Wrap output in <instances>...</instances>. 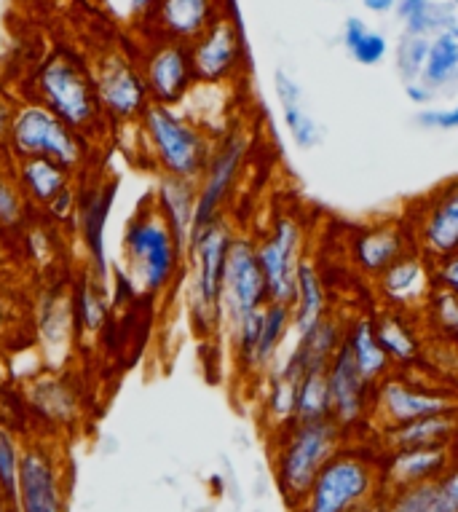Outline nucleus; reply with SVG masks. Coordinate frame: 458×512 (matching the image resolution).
Wrapping results in <instances>:
<instances>
[{
    "label": "nucleus",
    "instance_id": "1",
    "mask_svg": "<svg viewBox=\"0 0 458 512\" xmlns=\"http://www.w3.org/2000/svg\"><path fill=\"white\" fill-rule=\"evenodd\" d=\"M121 255L124 279L134 293L145 298L167 295L185 274V244L161 218L150 196L126 218Z\"/></svg>",
    "mask_w": 458,
    "mask_h": 512
},
{
    "label": "nucleus",
    "instance_id": "2",
    "mask_svg": "<svg viewBox=\"0 0 458 512\" xmlns=\"http://www.w3.org/2000/svg\"><path fill=\"white\" fill-rule=\"evenodd\" d=\"M30 86V100L41 102L43 108H49L92 145L108 135L110 121L102 113L100 97L94 89L92 65L75 51H51L38 65Z\"/></svg>",
    "mask_w": 458,
    "mask_h": 512
},
{
    "label": "nucleus",
    "instance_id": "3",
    "mask_svg": "<svg viewBox=\"0 0 458 512\" xmlns=\"http://www.w3.org/2000/svg\"><path fill=\"white\" fill-rule=\"evenodd\" d=\"M349 440L351 437L333 419L290 421L282 429L271 432L274 480L290 510H295L306 499L322 467Z\"/></svg>",
    "mask_w": 458,
    "mask_h": 512
},
{
    "label": "nucleus",
    "instance_id": "4",
    "mask_svg": "<svg viewBox=\"0 0 458 512\" xmlns=\"http://www.w3.org/2000/svg\"><path fill=\"white\" fill-rule=\"evenodd\" d=\"M239 234L234 223L220 218L212 226L191 234L185 247V279H188V319L199 338L223 333V282L228 252Z\"/></svg>",
    "mask_w": 458,
    "mask_h": 512
},
{
    "label": "nucleus",
    "instance_id": "5",
    "mask_svg": "<svg viewBox=\"0 0 458 512\" xmlns=\"http://www.w3.org/2000/svg\"><path fill=\"white\" fill-rule=\"evenodd\" d=\"M137 126L142 151L148 153V161L159 169V175L199 183L215 148V132L209 126L185 116L183 110L153 102Z\"/></svg>",
    "mask_w": 458,
    "mask_h": 512
},
{
    "label": "nucleus",
    "instance_id": "6",
    "mask_svg": "<svg viewBox=\"0 0 458 512\" xmlns=\"http://www.w3.org/2000/svg\"><path fill=\"white\" fill-rule=\"evenodd\" d=\"M384 494L381 451L351 445V440L322 467L306 499L292 512H351L367 499Z\"/></svg>",
    "mask_w": 458,
    "mask_h": 512
},
{
    "label": "nucleus",
    "instance_id": "7",
    "mask_svg": "<svg viewBox=\"0 0 458 512\" xmlns=\"http://www.w3.org/2000/svg\"><path fill=\"white\" fill-rule=\"evenodd\" d=\"M9 159H49L73 172H84L89 164L92 143L73 132L70 126L43 108L41 102L27 100L19 102L14 113L9 137Z\"/></svg>",
    "mask_w": 458,
    "mask_h": 512
},
{
    "label": "nucleus",
    "instance_id": "8",
    "mask_svg": "<svg viewBox=\"0 0 458 512\" xmlns=\"http://www.w3.org/2000/svg\"><path fill=\"white\" fill-rule=\"evenodd\" d=\"M252 156V135L242 124H231L215 135V148L207 161L204 175L196 183V218L193 231L212 226L220 218H228L225 210L234 199L239 180Z\"/></svg>",
    "mask_w": 458,
    "mask_h": 512
},
{
    "label": "nucleus",
    "instance_id": "9",
    "mask_svg": "<svg viewBox=\"0 0 458 512\" xmlns=\"http://www.w3.org/2000/svg\"><path fill=\"white\" fill-rule=\"evenodd\" d=\"M450 411H458L456 392L402 370H392L373 389V424L378 429Z\"/></svg>",
    "mask_w": 458,
    "mask_h": 512
},
{
    "label": "nucleus",
    "instance_id": "10",
    "mask_svg": "<svg viewBox=\"0 0 458 512\" xmlns=\"http://www.w3.org/2000/svg\"><path fill=\"white\" fill-rule=\"evenodd\" d=\"M258 263L266 277L268 298L290 303L295 293V279L306 258V228L295 212H279L268 228L255 239Z\"/></svg>",
    "mask_w": 458,
    "mask_h": 512
},
{
    "label": "nucleus",
    "instance_id": "11",
    "mask_svg": "<svg viewBox=\"0 0 458 512\" xmlns=\"http://www.w3.org/2000/svg\"><path fill=\"white\" fill-rule=\"evenodd\" d=\"M92 76L102 113L110 124H137L150 105L140 62L126 51L108 49L94 59Z\"/></svg>",
    "mask_w": 458,
    "mask_h": 512
},
{
    "label": "nucleus",
    "instance_id": "12",
    "mask_svg": "<svg viewBox=\"0 0 458 512\" xmlns=\"http://www.w3.org/2000/svg\"><path fill=\"white\" fill-rule=\"evenodd\" d=\"M14 177L35 215L54 226H65L75 215L78 180L81 175L49 159L14 161Z\"/></svg>",
    "mask_w": 458,
    "mask_h": 512
},
{
    "label": "nucleus",
    "instance_id": "13",
    "mask_svg": "<svg viewBox=\"0 0 458 512\" xmlns=\"http://www.w3.org/2000/svg\"><path fill=\"white\" fill-rule=\"evenodd\" d=\"M413 244L429 261L458 252V177L437 185L432 194L413 202L405 215Z\"/></svg>",
    "mask_w": 458,
    "mask_h": 512
},
{
    "label": "nucleus",
    "instance_id": "14",
    "mask_svg": "<svg viewBox=\"0 0 458 512\" xmlns=\"http://www.w3.org/2000/svg\"><path fill=\"white\" fill-rule=\"evenodd\" d=\"M140 70L148 86L153 105L180 108L196 89L191 46L167 38H145L140 57Z\"/></svg>",
    "mask_w": 458,
    "mask_h": 512
},
{
    "label": "nucleus",
    "instance_id": "15",
    "mask_svg": "<svg viewBox=\"0 0 458 512\" xmlns=\"http://www.w3.org/2000/svg\"><path fill=\"white\" fill-rule=\"evenodd\" d=\"M14 512H67L62 456L49 440L22 445Z\"/></svg>",
    "mask_w": 458,
    "mask_h": 512
},
{
    "label": "nucleus",
    "instance_id": "16",
    "mask_svg": "<svg viewBox=\"0 0 458 512\" xmlns=\"http://www.w3.org/2000/svg\"><path fill=\"white\" fill-rule=\"evenodd\" d=\"M268 287L263 269L255 252V236L236 234L228 263H225L223 282V333L234 328L236 322L250 317L255 311H263L268 306Z\"/></svg>",
    "mask_w": 458,
    "mask_h": 512
},
{
    "label": "nucleus",
    "instance_id": "17",
    "mask_svg": "<svg viewBox=\"0 0 458 512\" xmlns=\"http://www.w3.org/2000/svg\"><path fill=\"white\" fill-rule=\"evenodd\" d=\"M116 177H92L78 180V199H75L73 223L84 244L86 271L94 277L108 279V250H105V231H108L110 212L116 204Z\"/></svg>",
    "mask_w": 458,
    "mask_h": 512
},
{
    "label": "nucleus",
    "instance_id": "18",
    "mask_svg": "<svg viewBox=\"0 0 458 512\" xmlns=\"http://www.w3.org/2000/svg\"><path fill=\"white\" fill-rule=\"evenodd\" d=\"M191 62L196 84L225 86L239 81L247 54H244L242 30L228 11L191 43Z\"/></svg>",
    "mask_w": 458,
    "mask_h": 512
},
{
    "label": "nucleus",
    "instance_id": "19",
    "mask_svg": "<svg viewBox=\"0 0 458 512\" xmlns=\"http://www.w3.org/2000/svg\"><path fill=\"white\" fill-rule=\"evenodd\" d=\"M327 387H330V419L346 432H362L373 427V384L359 373L349 349L341 344L327 365Z\"/></svg>",
    "mask_w": 458,
    "mask_h": 512
},
{
    "label": "nucleus",
    "instance_id": "20",
    "mask_svg": "<svg viewBox=\"0 0 458 512\" xmlns=\"http://www.w3.org/2000/svg\"><path fill=\"white\" fill-rule=\"evenodd\" d=\"M410 250H416V244L405 218L373 220L349 236L351 266L365 279L381 277Z\"/></svg>",
    "mask_w": 458,
    "mask_h": 512
},
{
    "label": "nucleus",
    "instance_id": "21",
    "mask_svg": "<svg viewBox=\"0 0 458 512\" xmlns=\"http://www.w3.org/2000/svg\"><path fill=\"white\" fill-rule=\"evenodd\" d=\"M373 285L384 309L421 317L429 295L437 287L434 285V261H429L424 252L410 250L400 261L392 263L381 277H375Z\"/></svg>",
    "mask_w": 458,
    "mask_h": 512
},
{
    "label": "nucleus",
    "instance_id": "22",
    "mask_svg": "<svg viewBox=\"0 0 458 512\" xmlns=\"http://www.w3.org/2000/svg\"><path fill=\"white\" fill-rule=\"evenodd\" d=\"M223 14V0H159L140 33L142 38H167L191 46Z\"/></svg>",
    "mask_w": 458,
    "mask_h": 512
},
{
    "label": "nucleus",
    "instance_id": "23",
    "mask_svg": "<svg viewBox=\"0 0 458 512\" xmlns=\"http://www.w3.org/2000/svg\"><path fill=\"white\" fill-rule=\"evenodd\" d=\"M456 464L453 448H405L381 454V488L384 494H397L405 488L432 483Z\"/></svg>",
    "mask_w": 458,
    "mask_h": 512
},
{
    "label": "nucleus",
    "instance_id": "24",
    "mask_svg": "<svg viewBox=\"0 0 458 512\" xmlns=\"http://www.w3.org/2000/svg\"><path fill=\"white\" fill-rule=\"evenodd\" d=\"M375 333L384 346L386 357L392 360L394 370L410 373L418 368V362L424 360V325L416 314L405 311L378 309L373 314Z\"/></svg>",
    "mask_w": 458,
    "mask_h": 512
},
{
    "label": "nucleus",
    "instance_id": "25",
    "mask_svg": "<svg viewBox=\"0 0 458 512\" xmlns=\"http://www.w3.org/2000/svg\"><path fill=\"white\" fill-rule=\"evenodd\" d=\"M375 448L386 451H405V448H458V411L437 413L426 419L381 427L375 437Z\"/></svg>",
    "mask_w": 458,
    "mask_h": 512
},
{
    "label": "nucleus",
    "instance_id": "26",
    "mask_svg": "<svg viewBox=\"0 0 458 512\" xmlns=\"http://www.w3.org/2000/svg\"><path fill=\"white\" fill-rule=\"evenodd\" d=\"M330 311H333V303H330V293H327L325 274L319 271L314 258H303L298 279H295V293H292L290 301L292 338L309 333Z\"/></svg>",
    "mask_w": 458,
    "mask_h": 512
},
{
    "label": "nucleus",
    "instance_id": "27",
    "mask_svg": "<svg viewBox=\"0 0 458 512\" xmlns=\"http://www.w3.org/2000/svg\"><path fill=\"white\" fill-rule=\"evenodd\" d=\"M343 346L349 349V354L357 362L359 373L373 387L378 381H384L394 370L392 360L386 357L384 346L378 341L373 314L370 311H354V314L346 317V325H343Z\"/></svg>",
    "mask_w": 458,
    "mask_h": 512
},
{
    "label": "nucleus",
    "instance_id": "28",
    "mask_svg": "<svg viewBox=\"0 0 458 512\" xmlns=\"http://www.w3.org/2000/svg\"><path fill=\"white\" fill-rule=\"evenodd\" d=\"M27 403L41 421L54 427H73L84 413L81 392L75 389L70 378L62 376H41L27 389Z\"/></svg>",
    "mask_w": 458,
    "mask_h": 512
},
{
    "label": "nucleus",
    "instance_id": "29",
    "mask_svg": "<svg viewBox=\"0 0 458 512\" xmlns=\"http://www.w3.org/2000/svg\"><path fill=\"white\" fill-rule=\"evenodd\" d=\"M70 303H73L75 336L97 338L108 328L113 301L108 293V279L94 277L92 271H81L70 287Z\"/></svg>",
    "mask_w": 458,
    "mask_h": 512
},
{
    "label": "nucleus",
    "instance_id": "30",
    "mask_svg": "<svg viewBox=\"0 0 458 512\" xmlns=\"http://www.w3.org/2000/svg\"><path fill=\"white\" fill-rule=\"evenodd\" d=\"M292 336V314L290 303L268 301L263 309V325H260L258 346H255V357H252L250 384H263L266 376L276 368V362L282 357L284 344Z\"/></svg>",
    "mask_w": 458,
    "mask_h": 512
},
{
    "label": "nucleus",
    "instance_id": "31",
    "mask_svg": "<svg viewBox=\"0 0 458 512\" xmlns=\"http://www.w3.org/2000/svg\"><path fill=\"white\" fill-rule=\"evenodd\" d=\"M386 512H458V462L432 483L386 496Z\"/></svg>",
    "mask_w": 458,
    "mask_h": 512
},
{
    "label": "nucleus",
    "instance_id": "32",
    "mask_svg": "<svg viewBox=\"0 0 458 512\" xmlns=\"http://www.w3.org/2000/svg\"><path fill=\"white\" fill-rule=\"evenodd\" d=\"M274 89L276 100L282 105L284 124H287V132H290L292 143L298 145L300 151H314L319 143H322V126L314 121L309 110L303 108V89L298 86V81L284 73V70H276L274 76Z\"/></svg>",
    "mask_w": 458,
    "mask_h": 512
},
{
    "label": "nucleus",
    "instance_id": "33",
    "mask_svg": "<svg viewBox=\"0 0 458 512\" xmlns=\"http://www.w3.org/2000/svg\"><path fill=\"white\" fill-rule=\"evenodd\" d=\"M161 218L167 220L175 236L188 247L193 231V218H196V183L180 180V177L159 175L156 194L150 196Z\"/></svg>",
    "mask_w": 458,
    "mask_h": 512
},
{
    "label": "nucleus",
    "instance_id": "34",
    "mask_svg": "<svg viewBox=\"0 0 458 512\" xmlns=\"http://www.w3.org/2000/svg\"><path fill=\"white\" fill-rule=\"evenodd\" d=\"M41 317H38V328H41V346L46 349H67V341H73L75 322H73V303H70V290H49L41 298ZM78 338V336H75Z\"/></svg>",
    "mask_w": 458,
    "mask_h": 512
},
{
    "label": "nucleus",
    "instance_id": "35",
    "mask_svg": "<svg viewBox=\"0 0 458 512\" xmlns=\"http://www.w3.org/2000/svg\"><path fill=\"white\" fill-rule=\"evenodd\" d=\"M35 212L30 210L17 177H14V161L9 156H0V231L9 236H19L22 228L33 220Z\"/></svg>",
    "mask_w": 458,
    "mask_h": 512
},
{
    "label": "nucleus",
    "instance_id": "36",
    "mask_svg": "<svg viewBox=\"0 0 458 512\" xmlns=\"http://www.w3.org/2000/svg\"><path fill=\"white\" fill-rule=\"evenodd\" d=\"M426 86H432L434 92H448L458 86V35L442 33L429 43V57H426L424 76Z\"/></svg>",
    "mask_w": 458,
    "mask_h": 512
},
{
    "label": "nucleus",
    "instance_id": "37",
    "mask_svg": "<svg viewBox=\"0 0 458 512\" xmlns=\"http://www.w3.org/2000/svg\"><path fill=\"white\" fill-rule=\"evenodd\" d=\"M343 49L349 51V57H354L359 65L375 68L389 57V38L381 30H370L365 19L349 17L343 25Z\"/></svg>",
    "mask_w": 458,
    "mask_h": 512
},
{
    "label": "nucleus",
    "instance_id": "38",
    "mask_svg": "<svg viewBox=\"0 0 458 512\" xmlns=\"http://www.w3.org/2000/svg\"><path fill=\"white\" fill-rule=\"evenodd\" d=\"M330 419V387H327V368H311L298 381L295 397V421Z\"/></svg>",
    "mask_w": 458,
    "mask_h": 512
},
{
    "label": "nucleus",
    "instance_id": "39",
    "mask_svg": "<svg viewBox=\"0 0 458 512\" xmlns=\"http://www.w3.org/2000/svg\"><path fill=\"white\" fill-rule=\"evenodd\" d=\"M421 322L434 338H445L448 344L458 346V298L445 293L440 287H434L429 295L424 311H421Z\"/></svg>",
    "mask_w": 458,
    "mask_h": 512
},
{
    "label": "nucleus",
    "instance_id": "40",
    "mask_svg": "<svg viewBox=\"0 0 458 512\" xmlns=\"http://www.w3.org/2000/svg\"><path fill=\"white\" fill-rule=\"evenodd\" d=\"M19 459H22V443L9 427L0 424V499L9 504V510H17V480Z\"/></svg>",
    "mask_w": 458,
    "mask_h": 512
},
{
    "label": "nucleus",
    "instance_id": "41",
    "mask_svg": "<svg viewBox=\"0 0 458 512\" xmlns=\"http://www.w3.org/2000/svg\"><path fill=\"white\" fill-rule=\"evenodd\" d=\"M429 43H432V38H424V35H400L394 62H397V73H400L402 84H410V81H418V78L424 76L426 57H429Z\"/></svg>",
    "mask_w": 458,
    "mask_h": 512
},
{
    "label": "nucleus",
    "instance_id": "42",
    "mask_svg": "<svg viewBox=\"0 0 458 512\" xmlns=\"http://www.w3.org/2000/svg\"><path fill=\"white\" fill-rule=\"evenodd\" d=\"M100 3L116 22L137 27V30H142V25L159 6V0H100Z\"/></svg>",
    "mask_w": 458,
    "mask_h": 512
},
{
    "label": "nucleus",
    "instance_id": "43",
    "mask_svg": "<svg viewBox=\"0 0 458 512\" xmlns=\"http://www.w3.org/2000/svg\"><path fill=\"white\" fill-rule=\"evenodd\" d=\"M416 124L429 132H456L458 129V102L450 108H421L416 113Z\"/></svg>",
    "mask_w": 458,
    "mask_h": 512
},
{
    "label": "nucleus",
    "instance_id": "44",
    "mask_svg": "<svg viewBox=\"0 0 458 512\" xmlns=\"http://www.w3.org/2000/svg\"><path fill=\"white\" fill-rule=\"evenodd\" d=\"M434 285L458 298V252L434 261Z\"/></svg>",
    "mask_w": 458,
    "mask_h": 512
},
{
    "label": "nucleus",
    "instance_id": "45",
    "mask_svg": "<svg viewBox=\"0 0 458 512\" xmlns=\"http://www.w3.org/2000/svg\"><path fill=\"white\" fill-rule=\"evenodd\" d=\"M17 105L6 92H0V156H9V137H11V124H14V113Z\"/></svg>",
    "mask_w": 458,
    "mask_h": 512
},
{
    "label": "nucleus",
    "instance_id": "46",
    "mask_svg": "<svg viewBox=\"0 0 458 512\" xmlns=\"http://www.w3.org/2000/svg\"><path fill=\"white\" fill-rule=\"evenodd\" d=\"M405 97H408L416 108H429L434 100H437V92H434L432 86H426L421 78L418 81H410L405 84Z\"/></svg>",
    "mask_w": 458,
    "mask_h": 512
},
{
    "label": "nucleus",
    "instance_id": "47",
    "mask_svg": "<svg viewBox=\"0 0 458 512\" xmlns=\"http://www.w3.org/2000/svg\"><path fill=\"white\" fill-rule=\"evenodd\" d=\"M14 306H11V301L6 298V295L0 293V341L3 338L11 336V330L17 328V322H14Z\"/></svg>",
    "mask_w": 458,
    "mask_h": 512
},
{
    "label": "nucleus",
    "instance_id": "48",
    "mask_svg": "<svg viewBox=\"0 0 458 512\" xmlns=\"http://www.w3.org/2000/svg\"><path fill=\"white\" fill-rule=\"evenodd\" d=\"M362 6H365L370 14H392L397 9V0H362Z\"/></svg>",
    "mask_w": 458,
    "mask_h": 512
},
{
    "label": "nucleus",
    "instance_id": "49",
    "mask_svg": "<svg viewBox=\"0 0 458 512\" xmlns=\"http://www.w3.org/2000/svg\"><path fill=\"white\" fill-rule=\"evenodd\" d=\"M351 512H386V494H378L373 496V499H367V502H362Z\"/></svg>",
    "mask_w": 458,
    "mask_h": 512
},
{
    "label": "nucleus",
    "instance_id": "50",
    "mask_svg": "<svg viewBox=\"0 0 458 512\" xmlns=\"http://www.w3.org/2000/svg\"><path fill=\"white\" fill-rule=\"evenodd\" d=\"M9 261V236L0 231V269Z\"/></svg>",
    "mask_w": 458,
    "mask_h": 512
},
{
    "label": "nucleus",
    "instance_id": "51",
    "mask_svg": "<svg viewBox=\"0 0 458 512\" xmlns=\"http://www.w3.org/2000/svg\"><path fill=\"white\" fill-rule=\"evenodd\" d=\"M6 376H9V360H6V354L0 349V384L6 381Z\"/></svg>",
    "mask_w": 458,
    "mask_h": 512
},
{
    "label": "nucleus",
    "instance_id": "52",
    "mask_svg": "<svg viewBox=\"0 0 458 512\" xmlns=\"http://www.w3.org/2000/svg\"><path fill=\"white\" fill-rule=\"evenodd\" d=\"M0 512H11V510H9V504L3 502V499H0Z\"/></svg>",
    "mask_w": 458,
    "mask_h": 512
},
{
    "label": "nucleus",
    "instance_id": "53",
    "mask_svg": "<svg viewBox=\"0 0 458 512\" xmlns=\"http://www.w3.org/2000/svg\"><path fill=\"white\" fill-rule=\"evenodd\" d=\"M448 3H453V6H456V9H458V0H448Z\"/></svg>",
    "mask_w": 458,
    "mask_h": 512
},
{
    "label": "nucleus",
    "instance_id": "54",
    "mask_svg": "<svg viewBox=\"0 0 458 512\" xmlns=\"http://www.w3.org/2000/svg\"><path fill=\"white\" fill-rule=\"evenodd\" d=\"M456 462H458V454H456Z\"/></svg>",
    "mask_w": 458,
    "mask_h": 512
}]
</instances>
